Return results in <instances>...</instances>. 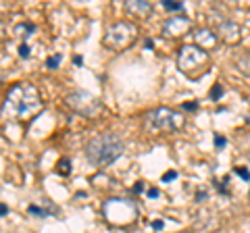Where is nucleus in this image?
Listing matches in <instances>:
<instances>
[{"label": "nucleus", "instance_id": "obj_1", "mask_svg": "<svg viewBox=\"0 0 250 233\" xmlns=\"http://www.w3.org/2000/svg\"><path fill=\"white\" fill-rule=\"evenodd\" d=\"M42 111V98L36 85L17 83L13 85L2 102V116L11 121H23Z\"/></svg>", "mask_w": 250, "mask_h": 233}, {"label": "nucleus", "instance_id": "obj_2", "mask_svg": "<svg viewBox=\"0 0 250 233\" xmlns=\"http://www.w3.org/2000/svg\"><path fill=\"white\" fill-rule=\"evenodd\" d=\"M125 142L117 134H100L92 137L85 146V156L94 167H106L123 154Z\"/></svg>", "mask_w": 250, "mask_h": 233}, {"label": "nucleus", "instance_id": "obj_3", "mask_svg": "<svg viewBox=\"0 0 250 233\" xmlns=\"http://www.w3.org/2000/svg\"><path fill=\"white\" fill-rule=\"evenodd\" d=\"M177 67L190 79H200L210 67V54L196 44H186L177 52Z\"/></svg>", "mask_w": 250, "mask_h": 233}, {"label": "nucleus", "instance_id": "obj_4", "mask_svg": "<svg viewBox=\"0 0 250 233\" xmlns=\"http://www.w3.org/2000/svg\"><path fill=\"white\" fill-rule=\"evenodd\" d=\"M186 119L182 113H175L167 106L152 108L144 115V131L146 134H173L184 129Z\"/></svg>", "mask_w": 250, "mask_h": 233}, {"label": "nucleus", "instance_id": "obj_5", "mask_svg": "<svg viewBox=\"0 0 250 233\" xmlns=\"http://www.w3.org/2000/svg\"><path fill=\"white\" fill-rule=\"evenodd\" d=\"M136 40H138V27L131 21H119V23H113V25L106 29L103 44L108 50L121 52L125 48H129Z\"/></svg>", "mask_w": 250, "mask_h": 233}, {"label": "nucleus", "instance_id": "obj_6", "mask_svg": "<svg viewBox=\"0 0 250 233\" xmlns=\"http://www.w3.org/2000/svg\"><path fill=\"white\" fill-rule=\"evenodd\" d=\"M103 213L111 225H129L138 216V208L134 202H129V200L111 198L104 202Z\"/></svg>", "mask_w": 250, "mask_h": 233}, {"label": "nucleus", "instance_id": "obj_7", "mask_svg": "<svg viewBox=\"0 0 250 233\" xmlns=\"http://www.w3.org/2000/svg\"><path fill=\"white\" fill-rule=\"evenodd\" d=\"M65 102L69 104V108H73L75 113H80L83 116H96L100 111H103V102H100L96 96L88 94V92H82V90L69 92Z\"/></svg>", "mask_w": 250, "mask_h": 233}, {"label": "nucleus", "instance_id": "obj_8", "mask_svg": "<svg viewBox=\"0 0 250 233\" xmlns=\"http://www.w3.org/2000/svg\"><path fill=\"white\" fill-rule=\"evenodd\" d=\"M190 27H192L190 19L184 17V15H175V17L165 21V25H163V36L165 38H179V36H184Z\"/></svg>", "mask_w": 250, "mask_h": 233}, {"label": "nucleus", "instance_id": "obj_9", "mask_svg": "<svg viewBox=\"0 0 250 233\" xmlns=\"http://www.w3.org/2000/svg\"><path fill=\"white\" fill-rule=\"evenodd\" d=\"M125 13L134 19H146L152 13V4L146 0H129V2H125Z\"/></svg>", "mask_w": 250, "mask_h": 233}, {"label": "nucleus", "instance_id": "obj_10", "mask_svg": "<svg viewBox=\"0 0 250 233\" xmlns=\"http://www.w3.org/2000/svg\"><path fill=\"white\" fill-rule=\"evenodd\" d=\"M219 36H221V40L225 44H238L240 42V36H242V29H240L238 23L223 21L221 25H219Z\"/></svg>", "mask_w": 250, "mask_h": 233}, {"label": "nucleus", "instance_id": "obj_11", "mask_svg": "<svg viewBox=\"0 0 250 233\" xmlns=\"http://www.w3.org/2000/svg\"><path fill=\"white\" fill-rule=\"evenodd\" d=\"M194 40H196V46L202 50H208V48H215L217 46V36L210 32V29H198L194 34Z\"/></svg>", "mask_w": 250, "mask_h": 233}, {"label": "nucleus", "instance_id": "obj_12", "mask_svg": "<svg viewBox=\"0 0 250 233\" xmlns=\"http://www.w3.org/2000/svg\"><path fill=\"white\" fill-rule=\"evenodd\" d=\"M34 32H36V25H34V23H19V25H15V36L21 38V40L29 38Z\"/></svg>", "mask_w": 250, "mask_h": 233}, {"label": "nucleus", "instance_id": "obj_13", "mask_svg": "<svg viewBox=\"0 0 250 233\" xmlns=\"http://www.w3.org/2000/svg\"><path fill=\"white\" fill-rule=\"evenodd\" d=\"M57 173H59L61 177H67L69 173H71V160H69L67 156L61 158V160L57 162Z\"/></svg>", "mask_w": 250, "mask_h": 233}, {"label": "nucleus", "instance_id": "obj_14", "mask_svg": "<svg viewBox=\"0 0 250 233\" xmlns=\"http://www.w3.org/2000/svg\"><path fill=\"white\" fill-rule=\"evenodd\" d=\"M236 63H238V67H240L242 73L250 75V54H242V57L236 60Z\"/></svg>", "mask_w": 250, "mask_h": 233}, {"label": "nucleus", "instance_id": "obj_15", "mask_svg": "<svg viewBox=\"0 0 250 233\" xmlns=\"http://www.w3.org/2000/svg\"><path fill=\"white\" fill-rule=\"evenodd\" d=\"M163 6H165L167 11H182L184 9V4L175 2V0H163Z\"/></svg>", "mask_w": 250, "mask_h": 233}, {"label": "nucleus", "instance_id": "obj_16", "mask_svg": "<svg viewBox=\"0 0 250 233\" xmlns=\"http://www.w3.org/2000/svg\"><path fill=\"white\" fill-rule=\"evenodd\" d=\"M27 211H29V214H36V216H40V219H44V216H48V214H50L48 211H44V208H38V206H34V204H31Z\"/></svg>", "mask_w": 250, "mask_h": 233}, {"label": "nucleus", "instance_id": "obj_17", "mask_svg": "<svg viewBox=\"0 0 250 233\" xmlns=\"http://www.w3.org/2000/svg\"><path fill=\"white\" fill-rule=\"evenodd\" d=\"M61 60H62L61 54H54V57H50L48 60H46V67H48V69H57L61 65Z\"/></svg>", "mask_w": 250, "mask_h": 233}, {"label": "nucleus", "instance_id": "obj_18", "mask_svg": "<svg viewBox=\"0 0 250 233\" xmlns=\"http://www.w3.org/2000/svg\"><path fill=\"white\" fill-rule=\"evenodd\" d=\"M233 171H236V175H238V177H242L244 181H250V171H248L246 167H236Z\"/></svg>", "mask_w": 250, "mask_h": 233}, {"label": "nucleus", "instance_id": "obj_19", "mask_svg": "<svg viewBox=\"0 0 250 233\" xmlns=\"http://www.w3.org/2000/svg\"><path fill=\"white\" fill-rule=\"evenodd\" d=\"M221 96H223V85H221V83H215L213 92H210V98H213V100H219Z\"/></svg>", "mask_w": 250, "mask_h": 233}, {"label": "nucleus", "instance_id": "obj_20", "mask_svg": "<svg viewBox=\"0 0 250 233\" xmlns=\"http://www.w3.org/2000/svg\"><path fill=\"white\" fill-rule=\"evenodd\" d=\"M19 57H21V58H29V57H31V48H29L27 44H21V46H19Z\"/></svg>", "mask_w": 250, "mask_h": 233}, {"label": "nucleus", "instance_id": "obj_21", "mask_svg": "<svg viewBox=\"0 0 250 233\" xmlns=\"http://www.w3.org/2000/svg\"><path fill=\"white\" fill-rule=\"evenodd\" d=\"M173 179H177V171H169V173H165V175H163V181H165V183L173 181Z\"/></svg>", "mask_w": 250, "mask_h": 233}, {"label": "nucleus", "instance_id": "obj_22", "mask_svg": "<svg viewBox=\"0 0 250 233\" xmlns=\"http://www.w3.org/2000/svg\"><path fill=\"white\" fill-rule=\"evenodd\" d=\"M225 144H228V139H225L223 136H215V146H217V148H223Z\"/></svg>", "mask_w": 250, "mask_h": 233}, {"label": "nucleus", "instance_id": "obj_23", "mask_svg": "<svg viewBox=\"0 0 250 233\" xmlns=\"http://www.w3.org/2000/svg\"><path fill=\"white\" fill-rule=\"evenodd\" d=\"M163 227H165V221H163V219H159V221H152V229H156V231H161Z\"/></svg>", "mask_w": 250, "mask_h": 233}, {"label": "nucleus", "instance_id": "obj_24", "mask_svg": "<svg viewBox=\"0 0 250 233\" xmlns=\"http://www.w3.org/2000/svg\"><path fill=\"white\" fill-rule=\"evenodd\" d=\"M146 194H148V198H159V196H161V192L156 190V188H150V190H148Z\"/></svg>", "mask_w": 250, "mask_h": 233}, {"label": "nucleus", "instance_id": "obj_25", "mask_svg": "<svg viewBox=\"0 0 250 233\" xmlns=\"http://www.w3.org/2000/svg\"><path fill=\"white\" fill-rule=\"evenodd\" d=\"M184 108H186V111H196L198 104L196 102H184Z\"/></svg>", "mask_w": 250, "mask_h": 233}, {"label": "nucleus", "instance_id": "obj_26", "mask_svg": "<svg viewBox=\"0 0 250 233\" xmlns=\"http://www.w3.org/2000/svg\"><path fill=\"white\" fill-rule=\"evenodd\" d=\"M131 192H134V194H142V192H144V183H136Z\"/></svg>", "mask_w": 250, "mask_h": 233}, {"label": "nucleus", "instance_id": "obj_27", "mask_svg": "<svg viewBox=\"0 0 250 233\" xmlns=\"http://www.w3.org/2000/svg\"><path fill=\"white\" fill-rule=\"evenodd\" d=\"M0 214H2V216H6V214H9V206H6V204H2V206H0Z\"/></svg>", "mask_w": 250, "mask_h": 233}, {"label": "nucleus", "instance_id": "obj_28", "mask_svg": "<svg viewBox=\"0 0 250 233\" xmlns=\"http://www.w3.org/2000/svg\"><path fill=\"white\" fill-rule=\"evenodd\" d=\"M205 198H207V194H205V192H198V194H196V200H198V202H202Z\"/></svg>", "mask_w": 250, "mask_h": 233}, {"label": "nucleus", "instance_id": "obj_29", "mask_svg": "<svg viewBox=\"0 0 250 233\" xmlns=\"http://www.w3.org/2000/svg\"><path fill=\"white\" fill-rule=\"evenodd\" d=\"M144 46H146V48H148V50H150V48H152V46H154V42H152V40H144Z\"/></svg>", "mask_w": 250, "mask_h": 233}, {"label": "nucleus", "instance_id": "obj_30", "mask_svg": "<svg viewBox=\"0 0 250 233\" xmlns=\"http://www.w3.org/2000/svg\"><path fill=\"white\" fill-rule=\"evenodd\" d=\"M73 63H75V65H82L83 58H82V57H73Z\"/></svg>", "mask_w": 250, "mask_h": 233}, {"label": "nucleus", "instance_id": "obj_31", "mask_svg": "<svg viewBox=\"0 0 250 233\" xmlns=\"http://www.w3.org/2000/svg\"><path fill=\"white\" fill-rule=\"evenodd\" d=\"M179 233H192V231H179Z\"/></svg>", "mask_w": 250, "mask_h": 233}]
</instances>
